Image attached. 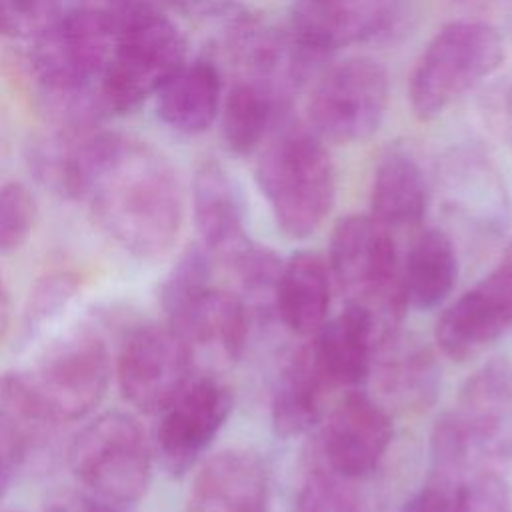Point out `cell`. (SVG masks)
<instances>
[{
    "label": "cell",
    "instance_id": "obj_1",
    "mask_svg": "<svg viewBox=\"0 0 512 512\" xmlns=\"http://www.w3.org/2000/svg\"><path fill=\"white\" fill-rule=\"evenodd\" d=\"M72 146L60 194L88 200L96 224L124 252L162 258L184 220V194L170 160L118 132L88 130Z\"/></svg>",
    "mask_w": 512,
    "mask_h": 512
},
{
    "label": "cell",
    "instance_id": "obj_2",
    "mask_svg": "<svg viewBox=\"0 0 512 512\" xmlns=\"http://www.w3.org/2000/svg\"><path fill=\"white\" fill-rule=\"evenodd\" d=\"M116 36L114 16L102 8L80 6L62 14L34 38L30 72L60 126H92L100 98L90 94L100 82Z\"/></svg>",
    "mask_w": 512,
    "mask_h": 512
},
{
    "label": "cell",
    "instance_id": "obj_3",
    "mask_svg": "<svg viewBox=\"0 0 512 512\" xmlns=\"http://www.w3.org/2000/svg\"><path fill=\"white\" fill-rule=\"evenodd\" d=\"M310 128L278 126L260 146L256 182L288 238H308L330 214L336 198L332 158Z\"/></svg>",
    "mask_w": 512,
    "mask_h": 512
},
{
    "label": "cell",
    "instance_id": "obj_4",
    "mask_svg": "<svg viewBox=\"0 0 512 512\" xmlns=\"http://www.w3.org/2000/svg\"><path fill=\"white\" fill-rule=\"evenodd\" d=\"M116 36L98 82L104 110L130 112L186 64V40L152 2L130 0L114 14Z\"/></svg>",
    "mask_w": 512,
    "mask_h": 512
},
{
    "label": "cell",
    "instance_id": "obj_5",
    "mask_svg": "<svg viewBox=\"0 0 512 512\" xmlns=\"http://www.w3.org/2000/svg\"><path fill=\"white\" fill-rule=\"evenodd\" d=\"M332 280L346 304L366 308L382 328L394 330L408 304L392 232L370 214H350L336 222L328 258Z\"/></svg>",
    "mask_w": 512,
    "mask_h": 512
},
{
    "label": "cell",
    "instance_id": "obj_6",
    "mask_svg": "<svg viewBox=\"0 0 512 512\" xmlns=\"http://www.w3.org/2000/svg\"><path fill=\"white\" fill-rule=\"evenodd\" d=\"M504 60L498 30L478 20L442 26L422 50L410 80L408 98L420 120H432L466 92L492 76Z\"/></svg>",
    "mask_w": 512,
    "mask_h": 512
},
{
    "label": "cell",
    "instance_id": "obj_7",
    "mask_svg": "<svg viewBox=\"0 0 512 512\" xmlns=\"http://www.w3.org/2000/svg\"><path fill=\"white\" fill-rule=\"evenodd\" d=\"M154 448L140 422L120 410L90 420L68 446V466L82 490L130 508L152 478Z\"/></svg>",
    "mask_w": 512,
    "mask_h": 512
},
{
    "label": "cell",
    "instance_id": "obj_8",
    "mask_svg": "<svg viewBox=\"0 0 512 512\" xmlns=\"http://www.w3.org/2000/svg\"><path fill=\"white\" fill-rule=\"evenodd\" d=\"M26 376L58 422L80 420L108 392L112 354L98 330L68 328L40 352Z\"/></svg>",
    "mask_w": 512,
    "mask_h": 512
},
{
    "label": "cell",
    "instance_id": "obj_9",
    "mask_svg": "<svg viewBox=\"0 0 512 512\" xmlns=\"http://www.w3.org/2000/svg\"><path fill=\"white\" fill-rule=\"evenodd\" d=\"M388 100L386 68L368 56L346 58L316 82L306 108L310 130L330 144L362 142L380 128Z\"/></svg>",
    "mask_w": 512,
    "mask_h": 512
},
{
    "label": "cell",
    "instance_id": "obj_10",
    "mask_svg": "<svg viewBox=\"0 0 512 512\" xmlns=\"http://www.w3.org/2000/svg\"><path fill=\"white\" fill-rule=\"evenodd\" d=\"M114 370L134 408L160 414L194 376V350L170 324L140 322L126 330Z\"/></svg>",
    "mask_w": 512,
    "mask_h": 512
},
{
    "label": "cell",
    "instance_id": "obj_11",
    "mask_svg": "<svg viewBox=\"0 0 512 512\" xmlns=\"http://www.w3.org/2000/svg\"><path fill=\"white\" fill-rule=\"evenodd\" d=\"M232 412V390L212 374H194L160 412L154 454L180 478L206 454Z\"/></svg>",
    "mask_w": 512,
    "mask_h": 512
},
{
    "label": "cell",
    "instance_id": "obj_12",
    "mask_svg": "<svg viewBox=\"0 0 512 512\" xmlns=\"http://www.w3.org/2000/svg\"><path fill=\"white\" fill-rule=\"evenodd\" d=\"M476 466L512 460V360L494 358L464 382L448 412Z\"/></svg>",
    "mask_w": 512,
    "mask_h": 512
},
{
    "label": "cell",
    "instance_id": "obj_13",
    "mask_svg": "<svg viewBox=\"0 0 512 512\" xmlns=\"http://www.w3.org/2000/svg\"><path fill=\"white\" fill-rule=\"evenodd\" d=\"M512 328V242L498 266L452 302L436 322V342L452 360H468Z\"/></svg>",
    "mask_w": 512,
    "mask_h": 512
},
{
    "label": "cell",
    "instance_id": "obj_14",
    "mask_svg": "<svg viewBox=\"0 0 512 512\" xmlns=\"http://www.w3.org/2000/svg\"><path fill=\"white\" fill-rule=\"evenodd\" d=\"M392 432L386 408L368 394L352 390L336 404L324 426L326 468L344 480L368 476L388 452Z\"/></svg>",
    "mask_w": 512,
    "mask_h": 512
},
{
    "label": "cell",
    "instance_id": "obj_15",
    "mask_svg": "<svg viewBox=\"0 0 512 512\" xmlns=\"http://www.w3.org/2000/svg\"><path fill=\"white\" fill-rule=\"evenodd\" d=\"M390 16V0H298L288 32L304 50L322 58L380 34Z\"/></svg>",
    "mask_w": 512,
    "mask_h": 512
},
{
    "label": "cell",
    "instance_id": "obj_16",
    "mask_svg": "<svg viewBox=\"0 0 512 512\" xmlns=\"http://www.w3.org/2000/svg\"><path fill=\"white\" fill-rule=\"evenodd\" d=\"M58 424L26 372L0 374V500L18 470L52 440Z\"/></svg>",
    "mask_w": 512,
    "mask_h": 512
},
{
    "label": "cell",
    "instance_id": "obj_17",
    "mask_svg": "<svg viewBox=\"0 0 512 512\" xmlns=\"http://www.w3.org/2000/svg\"><path fill=\"white\" fill-rule=\"evenodd\" d=\"M440 190L446 208L486 234H500L510 220L506 186L484 154L452 150L440 166Z\"/></svg>",
    "mask_w": 512,
    "mask_h": 512
},
{
    "label": "cell",
    "instance_id": "obj_18",
    "mask_svg": "<svg viewBox=\"0 0 512 512\" xmlns=\"http://www.w3.org/2000/svg\"><path fill=\"white\" fill-rule=\"evenodd\" d=\"M192 210L200 244L214 262L228 268L252 244L236 184L214 158L202 160L194 170Z\"/></svg>",
    "mask_w": 512,
    "mask_h": 512
},
{
    "label": "cell",
    "instance_id": "obj_19",
    "mask_svg": "<svg viewBox=\"0 0 512 512\" xmlns=\"http://www.w3.org/2000/svg\"><path fill=\"white\" fill-rule=\"evenodd\" d=\"M186 512H268V474L258 454L228 448L196 472Z\"/></svg>",
    "mask_w": 512,
    "mask_h": 512
},
{
    "label": "cell",
    "instance_id": "obj_20",
    "mask_svg": "<svg viewBox=\"0 0 512 512\" xmlns=\"http://www.w3.org/2000/svg\"><path fill=\"white\" fill-rule=\"evenodd\" d=\"M382 328L362 306L346 304L314 334L312 352L328 386L356 388L372 372L374 352Z\"/></svg>",
    "mask_w": 512,
    "mask_h": 512
},
{
    "label": "cell",
    "instance_id": "obj_21",
    "mask_svg": "<svg viewBox=\"0 0 512 512\" xmlns=\"http://www.w3.org/2000/svg\"><path fill=\"white\" fill-rule=\"evenodd\" d=\"M248 304L242 296L210 284L176 316L164 320L194 350H208L224 360H236L248 338Z\"/></svg>",
    "mask_w": 512,
    "mask_h": 512
},
{
    "label": "cell",
    "instance_id": "obj_22",
    "mask_svg": "<svg viewBox=\"0 0 512 512\" xmlns=\"http://www.w3.org/2000/svg\"><path fill=\"white\" fill-rule=\"evenodd\" d=\"M384 396L404 410H422L432 404L440 372L428 346L394 330L378 338L374 364Z\"/></svg>",
    "mask_w": 512,
    "mask_h": 512
},
{
    "label": "cell",
    "instance_id": "obj_23",
    "mask_svg": "<svg viewBox=\"0 0 512 512\" xmlns=\"http://www.w3.org/2000/svg\"><path fill=\"white\" fill-rule=\"evenodd\" d=\"M292 92L258 78L236 76L222 110V138L230 152L252 154L280 126Z\"/></svg>",
    "mask_w": 512,
    "mask_h": 512
},
{
    "label": "cell",
    "instance_id": "obj_24",
    "mask_svg": "<svg viewBox=\"0 0 512 512\" xmlns=\"http://www.w3.org/2000/svg\"><path fill=\"white\" fill-rule=\"evenodd\" d=\"M330 266L314 250H302L282 262L274 310L280 320L296 334L310 336L326 322L330 308Z\"/></svg>",
    "mask_w": 512,
    "mask_h": 512
},
{
    "label": "cell",
    "instance_id": "obj_25",
    "mask_svg": "<svg viewBox=\"0 0 512 512\" xmlns=\"http://www.w3.org/2000/svg\"><path fill=\"white\" fill-rule=\"evenodd\" d=\"M328 382L318 368L312 344L294 350L282 364L272 392V426L278 436L306 434L322 416Z\"/></svg>",
    "mask_w": 512,
    "mask_h": 512
},
{
    "label": "cell",
    "instance_id": "obj_26",
    "mask_svg": "<svg viewBox=\"0 0 512 512\" xmlns=\"http://www.w3.org/2000/svg\"><path fill=\"white\" fill-rule=\"evenodd\" d=\"M372 214L392 230L414 228L428 210V184L420 164L402 150L386 152L374 168L370 190Z\"/></svg>",
    "mask_w": 512,
    "mask_h": 512
},
{
    "label": "cell",
    "instance_id": "obj_27",
    "mask_svg": "<svg viewBox=\"0 0 512 512\" xmlns=\"http://www.w3.org/2000/svg\"><path fill=\"white\" fill-rule=\"evenodd\" d=\"M220 72L210 60L184 64L156 92L160 120L176 132L200 134L212 126L220 108Z\"/></svg>",
    "mask_w": 512,
    "mask_h": 512
},
{
    "label": "cell",
    "instance_id": "obj_28",
    "mask_svg": "<svg viewBox=\"0 0 512 512\" xmlns=\"http://www.w3.org/2000/svg\"><path fill=\"white\" fill-rule=\"evenodd\" d=\"M458 278V258L452 240L438 228L422 230L402 264V280L408 304L434 308L452 292Z\"/></svg>",
    "mask_w": 512,
    "mask_h": 512
},
{
    "label": "cell",
    "instance_id": "obj_29",
    "mask_svg": "<svg viewBox=\"0 0 512 512\" xmlns=\"http://www.w3.org/2000/svg\"><path fill=\"white\" fill-rule=\"evenodd\" d=\"M80 290V276L72 270H52L40 276L26 300L24 332L34 336L52 324Z\"/></svg>",
    "mask_w": 512,
    "mask_h": 512
},
{
    "label": "cell",
    "instance_id": "obj_30",
    "mask_svg": "<svg viewBox=\"0 0 512 512\" xmlns=\"http://www.w3.org/2000/svg\"><path fill=\"white\" fill-rule=\"evenodd\" d=\"M452 512H512V492L500 468L478 466L452 490Z\"/></svg>",
    "mask_w": 512,
    "mask_h": 512
},
{
    "label": "cell",
    "instance_id": "obj_31",
    "mask_svg": "<svg viewBox=\"0 0 512 512\" xmlns=\"http://www.w3.org/2000/svg\"><path fill=\"white\" fill-rule=\"evenodd\" d=\"M38 218L34 194L22 182L0 186V252H16L30 238Z\"/></svg>",
    "mask_w": 512,
    "mask_h": 512
},
{
    "label": "cell",
    "instance_id": "obj_32",
    "mask_svg": "<svg viewBox=\"0 0 512 512\" xmlns=\"http://www.w3.org/2000/svg\"><path fill=\"white\" fill-rule=\"evenodd\" d=\"M294 512H358V500L348 480L328 468H314L298 490Z\"/></svg>",
    "mask_w": 512,
    "mask_h": 512
},
{
    "label": "cell",
    "instance_id": "obj_33",
    "mask_svg": "<svg viewBox=\"0 0 512 512\" xmlns=\"http://www.w3.org/2000/svg\"><path fill=\"white\" fill-rule=\"evenodd\" d=\"M62 14V0H0V34L36 38Z\"/></svg>",
    "mask_w": 512,
    "mask_h": 512
},
{
    "label": "cell",
    "instance_id": "obj_34",
    "mask_svg": "<svg viewBox=\"0 0 512 512\" xmlns=\"http://www.w3.org/2000/svg\"><path fill=\"white\" fill-rule=\"evenodd\" d=\"M484 114L488 116L492 130L512 146V72L490 92Z\"/></svg>",
    "mask_w": 512,
    "mask_h": 512
},
{
    "label": "cell",
    "instance_id": "obj_35",
    "mask_svg": "<svg viewBox=\"0 0 512 512\" xmlns=\"http://www.w3.org/2000/svg\"><path fill=\"white\" fill-rule=\"evenodd\" d=\"M46 512H128V508L96 498L86 490H66L48 502Z\"/></svg>",
    "mask_w": 512,
    "mask_h": 512
},
{
    "label": "cell",
    "instance_id": "obj_36",
    "mask_svg": "<svg viewBox=\"0 0 512 512\" xmlns=\"http://www.w3.org/2000/svg\"><path fill=\"white\" fill-rule=\"evenodd\" d=\"M400 512H452V498L442 488L428 484L408 498Z\"/></svg>",
    "mask_w": 512,
    "mask_h": 512
},
{
    "label": "cell",
    "instance_id": "obj_37",
    "mask_svg": "<svg viewBox=\"0 0 512 512\" xmlns=\"http://www.w3.org/2000/svg\"><path fill=\"white\" fill-rule=\"evenodd\" d=\"M164 2L184 14L206 16V14H216L224 10L230 0H164Z\"/></svg>",
    "mask_w": 512,
    "mask_h": 512
},
{
    "label": "cell",
    "instance_id": "obj_38",
    "mask_svg": "<svg viewBox=\"0 0 512 512\" xmlns=\"http://www.w3.org/2000/svg\"><path fill=\"white\" fill-rule=\"evenodd\" d=\"M8 326H10V296L0 276V340L4 338Z\"/></svg>",
    "mask_w": 512,
    "mask_h": 512
},
{
    "label": "cell",
    "instance_id": "obj_39",
    "mask_svg": "<svg viewBox=\"0 0 512 512\" xmlns=\"http://www.w3.org/2000/svg\"><path fill=\"white\" fill-rule=\"evenodd\" d=\"M130 0H84V6H94V8H102L106 12H110L112 16L122 8L126 6Z\"/></svg>",
    "mask_w": 512,
    "mask_h": 512
}]
</instances>
